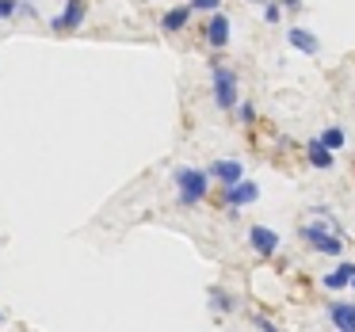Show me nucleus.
<instances>
[{"instance_id": "obj_1", "label": "nucleus", "mask_w": 355, "mask_h": 332, "mask_svg": "<svg viewBox=\"0 0 355 332\" xmlns=\"http://www.w3.org/2000/svg\"><path fill=\"white\" fill-rule=\"evenodd\" d=\"M298 237L306 241V248H313L317 256H336V260H340V252H344V245H347L344 229L332 222V214L317 218V222H302L298 225Z\"/></svg>"}, {"instance_id": "obj_2", "label": "nucleus", "mask_w": 355, "mask_h": 332, "mask_svg": "<svg viewBox=\"0 0 355 332\" xmlns=\"http://www.w3.org/2000/svg\"><path fill=\"white\" fill-rule=\"evenodd\" d=\"M210 80H214V107L233 111L241 103V77L233 65H225L222 58H210Z\"/></svg>"}, {"instance_id": "obj_3", "label": "nucleus", "mask_w": 355, "mask_h": 332, "mask_svg": "<svg viewBox=\"0 0 355 332\" xmlns=\"http://www.w3.org/2000/svg\"><path fill=\"white\" fill-rule=\"evenodd\" d=\"M176 199H180V207H202L207 202V195H210V176H207V168H176Z\"/></svg>"}, {"instance_id": "obj_4", "label": "nucleus", "mask_w": 355, "mask_h": 332, "mask_svg": "<svg viewBox=\"0 0 355 332\" xmlns=\"http://www.w3.org/2000/svg\"><path fill=\"white\" fill-rule=\"evenodd\" d=\"M88 19V0H65V8L50 19V31L54 35H73L77 27H85Z\"/></svg>"}, {"instance_id": "obj_5", "label": "nucleus", "mask_w": 355, "mask_h": 332, "mask_svg": "<svg viewBox=\"0 0 355 332\" xmlns=\"http://www.w3.org/2000/svg\"><path fill=\"white\" fill-rule=\"evenodd\" d=\"M256 199H260V187H256V180H248V176L237 180L233 187H222V207L230 210V214L241 210V207H252Z\"/></svg>"}, {"instance_id": "obj_6", "label": "nucleus", "mask_w": 355, "mask_h": 332, "mask_svg": "<svg viewBox=\"0 0 355 332\" xmlns=\"http://www.w3.org/2000/svg\"><path fill=\"white\" fill-rule=\"evenodd\" d=\"M245 237H248V248H252L256 256H263V260H271V256L283 248V237H279L271 225H248Z\"/></svg>"}, {"instance_id": "obj_7", "label": "nucleus", "mask_w": 355, "mask_h": 332, "mask_svg": "<svg viewBox=\"0 0 355 332\" xmlns=\"http://www.w3.org/2000/svg\"><path fill=\"white\" fill-rule=\"evenodd\" d=\"M207 176H210V184H218V187H233L237 180H245V164L233 161V157H222V161L207 164Z\"/></svg>"}, {"instance_id": "obj_8", "label": "nucleus", "mask_w": 355, "mask_h": 332, "mask_svg": "<svg viewBox=\"0 0 355 332\" xmlns=\"http://www.w3.org/2000/svg\"><path fill=\"white\" fill-rule=\"evenodd\" d=\"M230 27H233L230 16H225V12H214V16L202 24V39H207L214 50H225L230 46Z\"/></svg>"}, {"instance_id": "obj_9", "label": "nucleus", "mask_w": 355, "mask_h": 332, "mask_svg": "<svg viewBox=\"0 0 355 332\" xmlns=\"http://www.w3.org/2000/svg\"><path fill=\"white\" fill-rule=\"evenodd\" d=\"M352 279H355V263L352 260H340L336 263V268H332V271H324V275H321V286H324V290H347V286H352Z\"/></svg>"}, {"instance_id": "obj_10", "label": "nucleus", "mask_w": 355, "mask_h": 332, "mask_svg": "<svg viewBox=\"0 0 355 332\" xmlns=\"http://www.w3.org/2000/svg\"><path fill=\"white\" fill-rule=\"evenodd\" d=\"M329 321L336 324V332H355V302L332 298L329 302Z\"/></svg>"}, {"instance_id": "obj_11", "label": "nucleus", "mask_w": 355, "mask_h": 332, "mask_svg": "<svg viewBox=\"0 0 355 332\" xmlns=\"http://www.w3.org/2000/svg\"><path fill=\"white\" fill-rule=\"evenodd\" d=\"M286 42H291L298 54H306V58L321 54V39H317L313 31H306V27H291V31H286Z\"/></svg>"}, {"instance_id": "obj_12", "label": "nucleus", "mask_w": 355, "mask_h": 332, "mask_svg": "<svg viewBox=\"0 0 355 332\" xmlns=\"http://www.w3.org/2000/svg\"><path fill=\"white\" fill-rule=\"evenodd\" d=\"M191 4H176V8H168L161 16V31L164 35H180V31H187V24H191Z\"/></svg>"}, {"instance_id": "obj_13", "label": "nucleus", "mask_w": 355, "mask_h": 332, "mask_svg": "<svg viewBox=\"0 0 355 332\" xmlns=\"http://www.w3.org/2000/svg\"><path fill=\"white\" fill-rule=\"evenodd\" d=\"M306 161L313 164L317 172H329L332 164H336V153H329V149L321 146V138H313V141H306Z\"/></svg>"}, {"instance_id": "obj_14", "label": "nucleus", "mask_w": 355, "mask_h": 332, "mask_svg": "<svg viewBox=\"0 0 355 332\" xmlns=\"http://www.w3.org/2000/svg\"><path fill=\"white\" fill-rule=\"evenodd\" d=\"M210 309H214V313H237L241 309V298L237 294H230L225 290V286H210Z\"/></svg>"}, {"instance_id": "obj_15", "label": "nucleus", "mask_w": 355, "mask_h": 332, "mask_svg": "<svg viewBox=\"0 0 355 332\" xmlns=\"http://www.w3.org/2000/svg\"><path fill=\"white\" fill-rule=\"evenodd\" d=\"M344 141H347L344 126H324V130H321V146L329 149V153H340V149H344Z\"/></svg>"}, {"instance_id": "obj_16", "label": "nucleus", "mask_w": 355, "mask_h": 332, "mask_svg": "<svg viewBox=\"0 0 355 332\" xmlns=\"http://www.w3.org/2000/svg\"><path fill=\"white\" fill-rule=\"evenodd\" d=\"M187 4H191V12H207V16L222 12V0H187Z\"/></svg>"}, {"instance_id": "obj_17", "label": "nucleus", "mask_w": 355, "mask_h": 332, "mask_svg": "<svg viewBox=\"0 0 355 332\" xmlns=\"http://www.w3.org/2000/svg\"><path fill=\"white\" fill-rule=\"evenodd\" d=\"M233 111H237V123H245V126H248V123H256V107H252L248 100H245V103H237Z\"/></svg>"}, {"instance_id": "obj_18", "label": "nucleus", "mask_w": 355, "mask_h": 332, "mask_svg": "<svg viewBox=\"0 0 355 332\" xmlns=\"http://www.w3.org/2000/svg\"><path fill=\"white\" fill-rule=\"evenodd\" d=\"M263 19H268V24H271V27H275V24H279V19H283V8H279L275 0H268V4H263Z\"/></svg>"}, {"instance_id": "obj_19", "label": "nucleus", "mask_w": 355, "mask_h": 332, "mask_svg": "<svg viewBox=\"0 0 355 332\" xmlns=\"http://www.w3.org/2000/svg\"><path fill=\"white\" fill-rule=\"evenodd\" d=\"M252 324H256V329H260V332H283V329H279L275 321H268V317H263V313H252Z\"/></svg>"}, {"instance_id": "obj_20", "label": "nucleus", "mask_w": 355, "mask_h": 332, "mask_svg": "<svg viewBox=\"0 0 355 332\" xmlns=\"http://www.w3.org/2000/svg\"><path fill=\"white\" fill-rule=\"evenodd\" d=\"M19 8V0H0V19H12Z\"/></svg>"}, {"instance_id": "obj_21", "label": "nucleus", "mask_w": 355, "mask_h": 332, "mask_svg": "<svg viewBox=\"0 0 355 332\" xmlns=\"http://www.w3.org/2000/svg\"><path fill=\"white\" fill-rule=\"evenodd\" d=\"M275 4H279L283 12H298V8H302V0H275Z\"/></svg>"}, {"instance_id": "obj_22", "label": "nucleus", "mask_w": 355, "mask_h": 332, "mask_svg": "<svg viewBox=\"0 0 355 332\" xmlns=\"http://www.w3.org/2000/svg\"><path fill=\"white\" fill-rule=\"evenodd\" d=\"M245 4H260V8H263V4H268V0H245Z\"/></svg>"}, {"instance_id": "obj_23", "label": "nucleus", "mask_w": 355, "mask_h": 332, "mask_svg": "<svg viewBox=\"0 0 355 332\" xmlns=\"http://www.w3.org/2000/svg\"><path fill=\"white\" fill-rule=\"evenodd\" d=\"M19 4H35V0H19Z\"/></svg>"}, {"instance_id": "obj_24", "label": "nucleus", "mask_w": 355, "mask_h": 332, "mask_svg": "<svg viewBox=\"0 0 355 332\" xmlns=\"http://www.w3.org/2000/svg\"><path fill=\"white\" fill-rule=\"evenodd\" d=\"M0 324H4V309H0Z\"/></svg>"}, {"instance_id": "obj_25", "label": "nucleus", "mask_w": 355, "mask_h": 332, "mask_svg": "<svg viewBox=\"0 0 355 332\" xmlns=\"http://www.w3.org/2000/svg\"><path fill=\"white\" fill-rule=\"evenodd\" d=\"M352 286H355V279H352Z\"/></svg>"}]
</instances>
